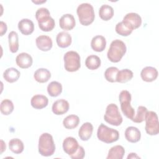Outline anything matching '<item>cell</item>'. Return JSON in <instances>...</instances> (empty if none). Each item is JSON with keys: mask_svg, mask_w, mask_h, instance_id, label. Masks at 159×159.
Listing matches in <instances>:
<instances>
[{"mask_svg": "<svg viewBox=\"0 0 159 159\" xmlns=\"http://www.w3.org/2000/svg\"><path fill=\"white\" fill-rule=\"evenodd\" d=\"M35 17L40 30L49 32L53 29L55 25V20L50 16V11L45 7L39 8L35 12Z\"/></svg>", "mask_w": 159, "mask_h": 159, "instance_id": "cell-1", "label": "cell"}, {"mask_svg": "<svg viewBox=\"0 0 159 159\" xmlns=\"http://www.w3.org/2000/svg\"><path fill=\"white\" fill-rule=\"evenodd\" d=\"M126 51L127 47L124 42L120 40L116 39L111 42L107 56L111 62L117 63L120 61Z\"/></svg>", "mask_w": 159, "mask_h": 159, "instance_id": "cell-2", "label": "cell"}, {"mask_svg": "<svg viewBox=\"0 0 159 159\" xmlns=\"http://www.w3.org/2000/svg\"><path fill=\"white\" fill-rule=\"evenodd\" d=\"M39 152L44 157L52 155L55 151L53 137L48 133H43L39 139Z\"/></svg>", "mask_w": 159, "mask_h": 159, "instance_id": "cell-3", "label": "cell"}, {"mask_svg": "<svg viewBox=\"0 0 159 159\" xmlns=\"http://www.w3.org/2000/svg\"><path fill=\"white\" fill-rule=\"evenodd\" d=\"M76 13L80 22L84 26H88L93 22L95 17L93 7L89 3L80 4L76 9Z\"/></svg>", "mask_w": 159, "mask_h": 159, "instance_id": "cell-4", "label": "cell"}, {"mask_svg": "<svg viewBox=\"0 0 159 159\" xmlns=\"http://www.w3.org/2000/svg\"><path fill=\"white\" fill-rule=\"evenodd\" d=\"M97 137L99 140L104 143H111L118 140L119 133L117 130L101 123L98 129Z\"/></svg>", "mask_w": 159, "mask_h": 159, "instance_id": "cell-5", "label": "cell"}, {"mask_svg": "<svg viewBox=\"0 0 159 159\" xmlns=\"http://www.w3.org/2000/svg\"><path fill=\"white\" fill-rule=\"evenodd\" d=\"M104 119L106 122L114 126L120 125L123 121L117 106L114 103L109 104L107 106Z\"/></svg>", "mask_w": 159, "mask_h": 159, "instance_id": "cell-6", "label": "cell"}, {"mask_svg": "<svg viewBox=\"0 0 159 159\" xmlns=\"http://www.w3.org/2000/svg\"><path fill=\"white\" fill-rule=\"evenodd\" d=\"M119 99L122 113L126 117L132 120L135 114L134 109L130 105L131 94L127 90H122L119 94Z\"/></svg>", "mask_w": 159, "mask_h": 159, "instance_id": "cell-7", "label": "cell"}, {"mask_svg": "<svg viewBox=\"0 0 159 159\" xmlns=\"http://www.w3.org/2000/svg\"><path fill=\"white\" fill-rule=\"evenodd\" d=\"M63 60L65 63L64 66L67 71H76L81 66L80 56L76 52H67L63 56Z\"/></svg>", "mask_w": 159, "mask_h": 159, "instance_id": "cell-8", "label": "cell"}, {"mask_svg": "<svg viewBox=\"0 0 159 159\" xmlns=\"http://www.w3.org/2000/svg\"><path fill=\"white\" fill-rule=\"evenodd\" d=\"M145 120L146 132L150 135H157L159 132V124L157 113L154 111H147Z\"/></svg>", "mask_w": 159, "mask_h": 159, "instance_id": "cell-9", "label": "cell"}, {"mask_svg": "<svg viewBox=\"0 0 159 159\" xmlns=\"http://www.w3.org/2000/svg\"><path fill=\"white\" fill-rule=\"evenodd\" d=\"M122 22L132 30L139 28L142 24V18L135 12L127 13L123 18Z\"/></svg>", "mask_w": 159, "mask_h": 159, "instance_id": "cell-10", "label": "cell"}, {"mask_svg": "<svg viewBox=\"0 0 159 159\" xmlns=\"http://www.w3.org/2000/svg\"><path fill=\"white\" fill-rule=\"evenodd\" d=\"M78 141L72 137L65 138L63 142V148L64 152L70 157L74 154L79 147Z\"/></svg>", "mask_w": 159, "mask_h": 159, "instance_id": "cell-11", "label": "cell"}, {"mask_svg": "<svg viewBox=\"0 0 159 159\" xmlns=\"http://www.w3.org/2000/svg\"><path fill=\"white\" fill-rule=\"evenodd\" d=\"M59 25L60 28L63 30H71L76 25L75 19L71 14H64L59 20Z\"/></svg>", "mask_w": 159, "mask_h": 159, "instance_id": "cell-12", "label": "cell"}, {"mask_svg": "<svg viewBox=\"0 0 159 159\" xmlns=\"http://www.w3.org/2000/svg\"><path fill=\"white\" fill-rule=\"evenodd\" d=\"M69 107L70 104L66 100L60 99L53 103L52 110L56 115H63L68 112Z\"/></svg>", "mask_w": 159, "mask_h": 159, "instance_id": "cell-13", "label": "cell"}, {"mask_svg": "<svg viewBox=\"0 0 159 159\" xmlns=\"http://www.w3.org/2000/svg\"><path fill=\"white\" fill-rule=\"evenodd\" d=\"M36 45L42 51L47 52L50 50L53 45L52 39L48 35H40L35 39Z\"/></svg>", "mask_w": 159, "mask_h": 159, "instance_id": "cell-14", "label": "cell"}, {"mask_svg": "<svg viewBox=\"0 0 159 159\" xmlns=\"http://www.w3.org/2000/svg\"><path fill=\"white\" fill-rule=\"evenodd\" d=\"M16 62L19 67L25 69L31 66L33 63V59L29 53L22 52L16 57Z\"/></svg>", "mask_w": 159, "mask_h": 159, "instance_id": "cell-15", "label": "cell"}, {"mask_svg": "<svg viewBox=\"0 0 159 159\" xmlns=\"http://www.w3.org/2000/svg\"><path fill=\"white\" fill-rule=\"evenodd\" d=\"M140 76L143 81L152 82L157 79L158 76V71L154 67L146 66L142 70Z\"/></svg>", "mask_w": 159, "mask_h": 159, "instance_id": "cell-16", "label": "cell"}, {"mask_svg": "<svg viewBox=\"0 0 159 159\" xmlns=\"http://www.w3.org/2000/svg\"><path fill=\"white\" fill-rule=\"evenodd\" d=\"M125 137L128 142L136 143L140 140L141 132L138 128L134 126H130L125 129Z\"/></svg>", "mask_w": 159, "mask_h": 159, "instance_id": "cell-17", "label": "cell"}, {"mask_svg": "<svg viewBox=\"0 0 159 159\" xmlns=\"http://www.w3.org/2000/svg\"><path fill=\"white\" fill-rule=\"evenodd\" d=\"M18 29L23 35H29L34 32V24L29 19H22L18 23Z\"/></svg>", "mask_w": 159, "mask_h": 159, "instance_id": "cell-18", "label": "cell"}, {"mask_svg": "<svg viewBox=\"0 0 159 159\" xmlns=\"http://www.w3.org/2000/svg\"><path fill=\"white\" fill-rule=\"evenodd\" d=\"M93 126L90 122L84 123L78 130V136L83 141L88 140L93 134Z\"/></svg>", "mask_w": 159, "mask_h": 159, "instance_id": "cell-19", "label": "cell"}, {"mask_svg": "<svg viewBox=\"0 0 159 159\" xmlns=\"http://www.w3.org/2000/svg\"><path fill=\"white\" fill-rule=\"evenodd\" d=\"M48 103V98L42 94H36L30 100L31 106L37 109H41L45 107Z\"/></svg>", "mask_w": 159, "mask_h": 159, "instance_id": "cell-20", "label": "cell"}, {"mask_svg": "<svg viewBox=\"0 0 159 159\" xmlns=\"http://www.w3.org/2000/svg\"><path fill=\"white\" fill-rule=\"evenodd\" d=\"M91 47L95 52H102L106 47V39L102 35L94 36L91 40Z\"/></svg>", "mask_w": 159, "mask_h": 159, "instance_id": "cell-21", "label": "cell"}, {"mask_svg": "<svg viewBox=\"0 0 159 159\" xmlns=\"http://www.w3.org/2000/svg\"><path fill=\"white\" fill-rule=\"evenodd\" d=\"M56 41L59 47L66 48L71 45L72 38L68 32H60L57 35Z\"/></svg>", "mask_w": 159, "mask_h": 159, "instance_id": "cell-22", "label": "cell"}, {"mask_svg": "<svg viewBox=\"0 0 159 159\" xmlns=\"http://www.w3.org/2000/svg\"><path fill=\"white\" fill-rule=\"evenodd\" d=\"M20 75V71L15 68H8L3 73V78L8 83H12L17 81Z\"/></svg>", "mask_w": 159, "mask_h": 159, "instance_id": "cell-23", "label": "cell"}, {"mask_svg": "<svg viewBox=\"0 0 159 159\" xmlns=\"http://www.w3.org/2000/svg\"><path fill=\"white\" fill-rule=\"evenodd\" d=\"M34 78L39 83H43L47 82L51 78V73L49 70L46 68H39L34 74Z\"/></svg>", "mask_w": 159, "mask_h": 159, "instance_id": "cell-24", "label": "cell"}, {"mask_svg": "<svg viewBox=\"0 0 159 159\" xmlns=\"http://www.w3.org/2000/svg\"><path fill=\"white\" fill-rule=\"evenodd\" d=\"M125 154L124 148L119 145L111 147L106 157L107 159H122Z\"/></svg>", "mask_w": 159, "mask_h": 159, "instance_id": "cell-25", "label": "cell"}, {"mask_svg": "<svg viewBox=\"0 0 159 159\" xmlns=\"http://www.w3.org/2000/svg\"><path fill=\"white\" fill-rule=\"evenodd\" d=\"M99 16L102 20L107 21L113 17L114 9L109 5L103 4L99 8Z\"/></svg>", "mask_w": 159, "mask_h": 159, "instance_id": "cell-26", "label": "cell"}, {"mask_svg": "<svg viewBox=\"0 0 159 159\" xmlns=\"http://www.w3.org/2000/svg\"><path fill=\"white\" fill-rule=\"evenodd\" d=\"M8 42L9 50L12 53H16L19 50L18 34L15 31H11L8 35Z\"/></svg>", "mask_w": 159, "mask_h": 159, "instance_id": "cell-27", "label": "cell"}, {"mask_svg": "<svg viewBox=\"0 0 159 159\" xmlns=\"http://www.w3.org/2000/svg\"><path fill=\"white\" fill-rule=\"evenodd\" d=\"M80 123V118L78 116L71 114L66 116L63 120V126L67 129L76 128Z\"/></svg>", "mask_w": 159, "mask_h": 159, "instance_id": "cell-28", "label": "cell"}, {"mask_svg": "<svg viewBox=\"0 0 159 159\" xmlns=\"http://www.w3.org/2000/svg\"><path fill=\"white\" fill-rule=\"evenodd\" d=\"M47 92L52 97H57L62 92V85L60 83L53 81L50 82L47 86Z\"/></svg>", "mask_w": 159, "mask_h": 159, "instance_id": "cell-29", "label": "cell"}, {"mask_svg": "<svg viewBox=\"0 0 159 159\" xmlns=\"http://www.w3.org/2000/svg\"><path fill=\"white\" fill-rule=\"evenodd\" d=\"M101 59L99 57L95 55L88 56L85 61L86 66L91 70H96L101 66Z\"/></svg>", "mask_w": 159, "mask_h": 159, "instance_id": "cell-30", "label": "cell"}, {"mask_svg": "<svg viewBox=\"0 0 159 159\" xmlns=\"http://www.w3.org/2000/svg\"><path fill=\"white\" fill-rule=\"evenodd\" d=\"M134 76L133 72L129 69H122L118 71L116 76V81L124 83L130 81Z\"/></svg>", "mask_w": 159, "mask_h": 159, "instance_id": "cell-31", "label": "cell"}, {"mask_svg": "<svg viewBox=\"0 0 159 159\" xmlns=\"http://www.w3.org/2000/svg\"><path fill=\"white\" fill-rule=\"evenodd\" d=\"M9 147L11 152L16 154H19L24 150V143L19 139L15 138L11 139L9 142Z\"/></svg>", "mask_w": 159, "mask_h": 159, "instance_id": "cell-32", "label": "cell"}, {"mask_svg": "<svg viewBox=\"0 0 159 159\" xmlns=\"http://www.w3.org/2000/svg\"><path fill=\"white\" fill-rule=\"evenodd\" d=\"M14 104L10 99H6L2 100L1 102L0 111L5 116L11 114L14 111Z\"/></svg>", "mask_w": 159, "mask_h": 159, "instance_id": "cell-33", "label": "cell"}, {"mask_svg": "<svg viewBox=\"0 0 159 159\" xmlns=\"http://www.w3.org/2000/svg\"><path fill=\"white\" fill-rule=\"evenodd\" d=\"M119 71V69L115 66L107 68L104 72V77L106 80L111 83L116 82V76Z\"/></svg>", "mask_w": 159, "mask_h": 159, "instance_id": "cell-34", "label": "cell"}, {"mask_svg": "<svg viewBox=\"0 0 159 159\" xmlns=\"http://www.w3.org/2000/svg\"><path fill=\"white\" fill-rule=\"evenodd\" d=\"M148 111L147 107L140 106L137 108V114H135L134 117L132 118V120L135 123H141L145 120V115L147 112Z\"/></svg>", "mask_w": 159, "mask_h": 159, "instance_id": "cell-35", "label": "cell"}, {"mask_svg": "<svg viewBox=\"0 0 159 159\" xmlns=\"http://www.w3.org/2000/svg\"><path fill=\"white\" fill-rule=\"evenodd\" d=\"M116 32L122 36H128L132 32V30L128 27L122 21L118 22L116 25Z\"/></svg>", "mask_w": 159, "mask_h": 159, "instance_id": "cell-36", "label": "cell"}, {"mask_svg": "<svg viewBox=\"0 0 159 159\" xmlns=\"http://www.w3.org/2000/svg\"><path fill=\"white\" fill-rule=\"evenodd\" d=\"M85 156V151L83 147L79 146L78 150L76 152L70 156V157L73 159H82Z\"/></svg>", "mask_w": 159, "mask_h": 159, "instance_id": "cell-37", "label": "cell"}, {"mask_svg": "<svg viewBox=\"0 0 159 159\" xmlns=\"http://www.w3.org/2000/svg\"><path fill=\"white\" fill-rule=\"evenodd\" d=\"M0 27H1V34H1V36H2L7 32V25L3 21H1Z\"/></svg>", "mask_w": 159, "mask_h": 159, "instance_id": "cell-38", "label": "cell"}, {"mask_svg": "<svg viewBox=\"0 0 159 159\" xmlns=\"http://www.w3.org/2000/svg\"><path fill=\"white\" fill-rule=\"evenodd\" d=\"M129 158H140V157L135 153H130L127 156V159Z\"/></svg>", "mask_w": 159, "mask_h": 159, "instance_id": "cell-39", "label": "cell"}, {"mask_svg": "<svg viewBox=\"0 0 159 159\" xmlns=\"http://www.w3.org/2000/svg\"><path fill=\"white\" fill-rule=\"evenodd\" d=\"M1 143H2V145H1V153H2L6 150V144L4 143V141H3V140H1Z\"/></svg>", "mask_w": 159, "mask_h": 159, "instance_id": "cell-40", "label": "cell"}, {"mask_svg": "<svg viewBox=\"0 0 159 159\" xmlns=\"http://www.w3.org/2000/svg\"><path fill=\"white\" fill-rule=\"evenodd\" d=\"M33 2H34V3H35V4H40V3H43V2H46V1H32Z\"/></svg>", "mask_w": 159, "mask_h": 159, "instance_id": "cell-41", "label": "cell"}]
</instances>
